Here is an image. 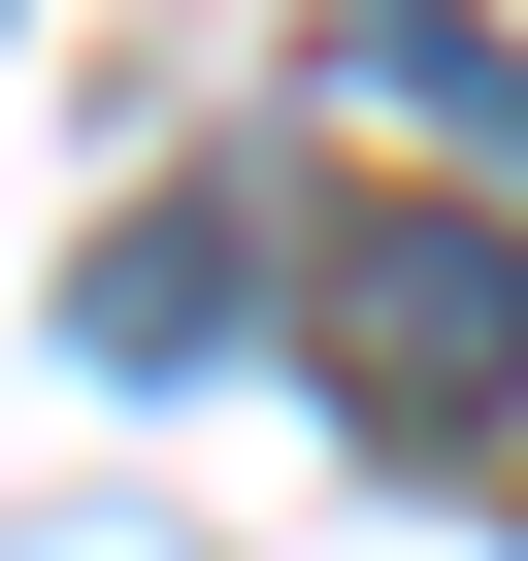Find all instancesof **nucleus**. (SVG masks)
<instances>
[{"label":"nucleus","instance_id":"nucleus-1","mask_svg":"<svg viewBox=\"0 0 528 561\" xmlns=\"http://www.w3.org/2000/svg\"><path fill=\"white\" fill-rule=\"evenodd\" d=\"M331 430H364V462L528 495V231H429V198H364V231H331Z\"/></svg>","mask_w":528,"mask_h":561},{"label":"nucleus","instance_id":"nucleus-2","mask_svg":"<svg viewBox=\"0 0 528 561\" xmlns=\"http://www.w3.org/2000/svg\"><path fill=\"white\" fill-rule=\"evenodd\" d=\"M67 331H100V364H231V331H264V231H231V198H133Z\"/></svg>","mask_w":528,"mask_h":561},{"label":"nucleus","instance_id":"nucleus-3","mask_svg":"<svg viewBox=\"0 0 528 561\" xmlns=\"http://www.w3.org/2000/svg\"><path fill=\"white\" fill-rule=\"evenodd\" d=\"M331 100H397V133H462V165L528 198V67H495V0H364V34H331Z\"/></svg>","mask_w":528,"mask_h":561}]
</instances>
